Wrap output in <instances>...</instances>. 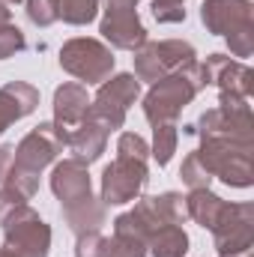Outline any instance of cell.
<instances>
[{
  "label": "cell",
  "instance_id": "6da1fadb",
  "mask_svg": "<svg viewBox=\"0 0 254 257\" xmlns=\"http://www.w3.org/2000/svg\"><path fill=\"white\" fill-rule=\"evenodd\" d=\"M200 90H206V78H203L200 60H194V63L183 66L180 72H171L150 84V90L144 96V117L150 120V126L177 123L183 108L194 102V96Z\"/></svg>",
  "mask_w": 254,
  "mask_h": 257
},
{
  "label": "cell",
  "instance_id": "7a4b0ae2",
  "mask_svg": "<svg viewBox=\"0 0 254 257\" xmlns=\"http://www.w3.org/2000/svg\"><path fill=\"white\" fill-rule=\"evenodd\" d=\"M194 153L212 180H221L233 189L254 186V144L230 138H203Z\"/></svg>",
  "mask_w": 254,
  "mask_h": 257
},
{
  "label": "cell",
  "instance_id": "3957f363",
  "mask_svg": "<svg viewBox=\"0 0 254 257\" xmlns=\"http://www.w3.org/2000/svg\"><path fill=\"white\" fill-rule=\"evenodd\" d=\"M9 257H48L51 254V227L30 206H18L3 221V248Z\"/></svg>",
  "mask_w": 254,
  "mask_h": 257
},
{
  "label": "cell",
  "instance_id": "277c9868",
  "mask_svg": "<svg viewBox=\"0 0 254 257\" xmlns=\"http://www.w3.org/2000/svg\"><path fill=\"white\" fill-rule=\"evenodd\" d=\"M60 66L78 81L87 84H102L105 78L114 75V51L90 36H75L63 42L60 48Z\"/></svg>",
  "mask_w": 254,
  "mask_h": 257
},
{
  "label": "cell",
  "instance_id": "5b68a950",
  "mask_svg": "<svg viewBox=\"0 0 254 257\" xmlns=\"http://www.w3.org/2000/svg\"><path fill=\"white\" fill-rule=\"evenodd\" d=\"M66 147V132L54 123H39L33 132H27L18 147L12 150V162L9 168L24 171L30 177H39L48 165L57 162V156L63 153Z\"/></svg>",
  "mask_w": 254,
  "mask_h": 257
},
{
  "label": "cell",
  "instance_id": "8992f818",
  "mask_svg": "<svg viewBox=\"0 0 254 257\" xmlns=\"http://www.w3.org/2000/svg\"><path fill=\"white\" fill-rule=\"evenodd\" d=\"M147 180H150V171H147V162H138V159H114L105 171H102V203L105 206H123L138 200L144 189H147Z\"/></svg>",
  "mask_w": 254,
  "mask_h": 257
},
{
  "label": "cell",
  "instance_id": "52a82bcc",
  "mask_svg": "<svg viewBox=\"0 0 254 257\" xmlns=\"http://www.w3.org/2000/svg\"><path fill=\"white\" fill-rule=\"evenodd\" d=\"M99 33L105 36L108 48H120V51H135L147 42V27L138 15V6L129 3H105Z\"/></svg>",
  "mask_w": 254,
  "mask_h": 257
},
{
  "label": "cell",
  "instance_id": "ba28073f",
  "mask_svg": "<svg viewBox=\"0 0 254 257\" xmlns=\"http://www.w3.org/2000/svg\"><path fill=\"white\" fill-rule=\"evenodd\" d=\"M209 233H212L218 254L254 248V203H230L227 200L218 224Z\"/></svg>",
  "mask_w": 254,
  "mask_h": 257
},
{
  "label": "cell",
  "instance_id": "9c48e42d",
  "mask_svg": "<svg viewBox=\"0 0 254 257\" xmlns=\"http://www.w3.org/2000/svg\"><path fill=\"white\" fill-rule=\"evenodd\" d=\"M203 78H206V87L215 84L218 93H227V96H239V99H251L254 93V72L242 60H233L227 54H209L203 63Z\"/></svg>",
  "mask_w": 254,
  "mask_h": 257
},
{
  "label": "cell",
  "instance_id": "30bf717a",
  "mask_svg": "<svg viewBox=\"0 0 254 257\" xmlns=\"http://www.w3.org/2000/svg\"><path fill=\"white\" fill-rule=\"evenodd\" d=\"M200 21H203L206 33L227 36L239 27L254 24V3L251 0H203Z\"/></svg>",
  "mask_w": 254,
  "mask_h": 257
},
{
  "label": "cell",
  "instance_id": "8fae6325",
  "mask_svg": "<svg viewBox=\"0 0 254 257\" xmlns=\"http://www.w3.org/2000/svg\"><path fill=\"white\" fill-rule=\"evenodd\" d=\"M51 192L60 200V209L87 200V197L93 194V183H90L87 165H81V162H75V159L57 162L54 171H51Z\"/></svg>",
  "mask_w": 254,
  "mask_h": 257
},
{
  "label": "cell",
  "instance_id": "7c38bea8",
  "mask_svg": "<svg viewBox=\"0 0 254 257\" xmlns=\"http://www.w3.org/2000/svg\"><path fill=\"white\" fill-rule=\"evenodd\" d=\"M39 108V90L27 81H9L0 87V135L12 123L30 117Z\"/></svg>",
  "mask_w": 254,
  "mask_h": 257
},
{
  "label": "cell",
  "instance_id": "4fadbf2b",
  "mask_svg": "<svg viewBox=\"0 0 254 257\" xmlns=\"http://www.w3.org/2000/svg\"><path fill=\"white\" fill-rule=\"evenodd\" d=\"M87 108H90V96H87V87L84 84H75V81L60 84L54 90V120L51 123L60 126L69 135L75 126L84 123Z\"/></svg>",
  "mask_w": 254,
  "mask_h": 257
},
{
  "label": "cell",
  "instance_id": "5bb4252c",
  "mask_svg": "<svg viewBox=\"0 0 254 257\" xmlns=\"http://www.w3.org/2000/svg\"><path fill=\"white\" fill-rule=\"evenodd\" d=\"M108 138H111V135H108L105 128H99L96 123L84 120L81 126H75L66 135V150L72 153L69 159H75V162H81V165L99 162L102 153H105V147H108Z\"/></svg>",
  "mask_w": 254,
  "mask_h": 257
},
{
  "label": "cell",
  "instance_id": "9a60e30c",
  "mask_svg": "<svg viewBox=\"0 0 254 257\" xmlns=\"http://www.w3.org/2000/svg\"><path fill=\"white\" fill-rule=\"evenodd\" d=\"M63 221L75 236L102 230V224L108 221V206L102 203V197L90 194L87 200H81V203H75V206H63Z\"/></svg>",
  "mask_w": 254,
  "mask_h": 257
},
{
  "label": "cell",
  "instance_id": "2e32d148",
  "mask_svg": "<svg viewBox=\"0 0 254 257\" xmlns=\"http://www.w3.org/2000/svg\"><path fill=\"white\" fill-rule=\"evenodd\" d=\"M93 99H102V102H108V105H114V108L129 111V108L141 99V81H138L132 72L111 75V78H105V81L99 84V90H96Z\"/></svg>",
  "mask_w": 254,
  "mask_h": 257
},
{
  "label": "cell",
  "instance_id": "e0dca14e",
  "mask_svg": "<svg viewBox=\"0 0 254 257\" xmlns=\"http://www.w3.org/2000/svg\"><path fill=\"white\" fill-rule=\"evenodd\" d=\"M224 206H227V200L218 197L215 192H209V189H191L186 194V212H189L191 221H197L203 230H212L218 224Z\"/></svg>",
  "mask_w": 254,
  "mask_h": 257
},
{
  "label": "cell",
  "instance_id": "ac0fdd59",
  "mask_svg": "<svg viewBox=\"0 0 254 257\" xmlns=\"http://www.w3.org/2000/svg\"><path fill=\"white\" fill-rule=\"evenodd\" d=\"M147 251L153 257H186L189 254V233L183 224H165L147 239Z\"/></svg>",
  "mask_w": 254,
  "mask_h": 257
},
{
  "label": "cell",
  "instance_id": "d6986e66",
  "mask_svg": "<svg viewBox=\"0 0 254 257\" xmlns=\"http://www.w3.org/2000/svg\"><path fill=\"white\" fill-rule=\"evenodd\" d=\"M147 209L153 212V218L159 224H183L189 218L186 212V197L180 192H162V194H150L144 197Z\"/></svg>",
  "mask_w": 254,
  "mask_h": 257
},
{
  "label": "cell",
  "instance_id": "ffe728a7",
  "mask_svg": "<svg viewBox=\"0 0 254 257\" xmlns=\"http://www.w3.org/2000/svg\"><path fill=\"white\" fill-rule=\"evenodd\" d=\"M132 60H135V78H138V81L153 84V81L171 75L168 66H165V57H162L159 42H150V39H147L141 48H135V57H132Z\"/></svg>",
  "mask_w": 254,
  "mask_h": 257
},
{
  "label": "cell",
  "instance_id": "44dd1931",
  "mask_svg": "<svg viewBox=\"0 0 254 257\" xmlns=\"http://www.w3.org/2000/svg\"><path fill=\"white\" fill-rule=\"evenodd\" d=\"M54 6H57V21L63 18L72 27L90 24L99 12V0H54Z\"/></svg>",
  "mask_w": 254,
  "mask_h": 257
},
{
  "label": "cell",
  "instance_id": "7402d4cb",
  "mask_svg": "<svg viewBox=\"0 0 254 257\" xmlns=\"http://www.w3.org/2000/svg\"><path fill=\"white\" fill-rule=\"evenodd\" d=\"M177 144H180L177 123H159V126H153V147H150V156H153L159 165H168V162L174 159Z\"/></svg>",
  "mask_w": 254,
  "mask_h": 257
},
{
  "label": "cell",
  "instance_id": "603a6c76",
  "mask_svg": "<svg viewBox=\"0 0 254 257\" xmlns=\"http://www.w3.org/2000/svg\"><path fill=\"white\" fill-rule=\"evenodd\" d=\"M180 177H183V183H186L189 189H209V183H212V177H209V171L203 168V162L197 159V153H189V156L183 159Z\"/></svg>",
  "mask_w": 254,
  "mask_h": 257
},
{
  "label": "cell",
  "instance_id": "cb8c5ba5",
  "mask_svg": "<svg viewBox=\"0 0 254 257\" xmlns=\"http://www.w3.org/2000/svg\"><path fill=\"white\" fill-rule=\"evenodd\" d=\"M117 156L120 159H138V162H147L150 159V144L135 135V132H123L117 138Z\"/></svg>",
  "mask_w": 254,
  "mask_h": 257
},
{
  "label": "cell",
  "instance_id": "d4e9b609",
  "mask_svg": "<svg viewBox=\"0 0 254 257\" xmlns=\"http://www.w3.org/2000/svg\"><path fill=\"white\" fill-rule=\"evenodd\" d=\"M27 48V39L24 33L9 21V24H0V60H9L15 54H21Z\"/></svg>",
  "mask_w": 254,
  "mask_h": 257
},
{
  "label": "cell",
  "instance_id": "484cf974",
  "mask_svg": "<svg viewBox=\"0 0 254 257\" xmlns=\"http://www.w3.org/2000/svg\"><path fill=\"white\" fill-rule=\"evenodd\" d=\"M24 12H27L30 24H36V27H51L57 21L54 0H24Z\"/></svg>",
  "mask_w": 254,
  "mask_h": 257
},
{
  "label": "cell",
  "instance_id": "4316f807",
  "mask_svg": "<svg viewBox=\"0 0 254 257\" xmlns=\"http://www.w3.org/2000/svg\"><path fill=\"white\" fill-rule=\"evenodd\" d=\"M224 42H227V48H230V54H233V57H239V60L251 57V54H254V24L239 27V30H233V33H227V36H224Z\"/></svg>",
  "mask_w": 254,
  "mask_h": 257
},
{
  "label": "cell",
  "instance_id": "83f0119b",
  "mask_svg": "<svg viewBox=\"0 0 254 257\" xmlns=\"http://www.w3.org/2000/svg\"><path fill=\"white\" fill-rule=\"evenodd\" d=\"M75 257H108V239L99 230L81 233L75 242Z\"/></svg>",
  "mask_w": 254,
  "mask_h": 257
},
{
  "label": "cell",
  "instance_id": "f1b7e54d",
  "mask_svg": "<svg viewBox=\"0 0 254 257\" xmlns=\"http://www.w3.org/2000/svg\"><path fill=\"white\" fill-rule=\"evenodd\" d=\"M108 257H147V242L114 233V239H108Z\"/></svg>",
  "mask_w": 254,
  "mask_h": 257
},
{
  "label": "cell",
  "instance_id": "f546056e",
  "mask_svg": "<svg viewBox=\"0 0 254 257\" xmlns=\"http://www.w3.org/2000/svg\"><path fill=\"white\" fill-rule=\"evenodd\" d=\"M153 18L159 24H180L186 21V6L183 3H153Z\"/></svg>",
  "mask_w": 254,
  "mask_h": 257
},
{
  "label": "cell",
  "instance_id": "4dcf8cb0",
  "mask_svg": "<svg viewBox=\"0 0 254 257\" xmlns=\"http://www.w3.org/2000/svg\"><path fill=\"white\" fill-rule=\"evenodd\" d=\"M24 203H27V200H24L21 194L3 186V189H0V227H3V221H6V218H9L18 206H24Z\"/></svg>",
  "mask_w": 254,
  "mask_h": 257
},
{
  "label": "cell",
  "instance_id": "1f68e13d",
  "mask_svg": "<svg viewBox=\"0 0 254 257\" xmlns=\"http://www.w3.org/2000/svg\"><path fill=\"white\" fill-rule=\"evenodd\" d=\"M9 162H12V147L0 144V183H3V177H6V171H9Z\"/></svg>",
  "mask_w": 254,
  "mask_h": 257
},
{
  "label": "cell",
  "instance_id": "d6a6232c",
  "mask_svg": "<svg viewBox=\"0 0 254 257\" xmlns=\"http://www.w3.org/2000/svg\"><path fill=\"white\" fill-rule=\"evenodd\" d=\"M218 257H254V248H245V251H230V254H218Z\"/></svg>",
  "mask_w": 254,
  "mask_h": 257
},
{
  "label": "cell",
  "instance_id": "836d02e7",
  "mask_svg": "<svg viewBox=\"0 0 254 257\" xmlns=\"http://www.w3.org/2000/svg\"><path fill=\"white\" fill-rule=\"evenodd\" d=\"M105 3H129V6H138V0H105Z\"/></svg>",
  "mask_w": 254,
  "mask_h": 257
},
{
  "label": "cell",
  "instance_id": "e575fe53",
  "mask_svg": "<svg viewBox=\"0 0 254 257\" xmlns=\"http://www.w3.org/2000/svg\"><path fill=\"white\" fill-rule=\"evenodd\" d=\"M3 6H15V3H24V0H0Z\"/></svg>",
  "mask_w": 254,
  "mask_h": 257
},
{
  "label": "cell",
  "instance_id": "d590c367",
  "mask_svg": "<svg viewBox=\"0 0 254 257\" xmlns=\"http://www.w3.org/2000/svg\"><path fill=\"white\" fill-rule=\"evenodd\" d=\"M153 3H186V0H153Z\"/></svg>",
  "mask_w": 254,
  "mask_h": 257
}]
</instances>
